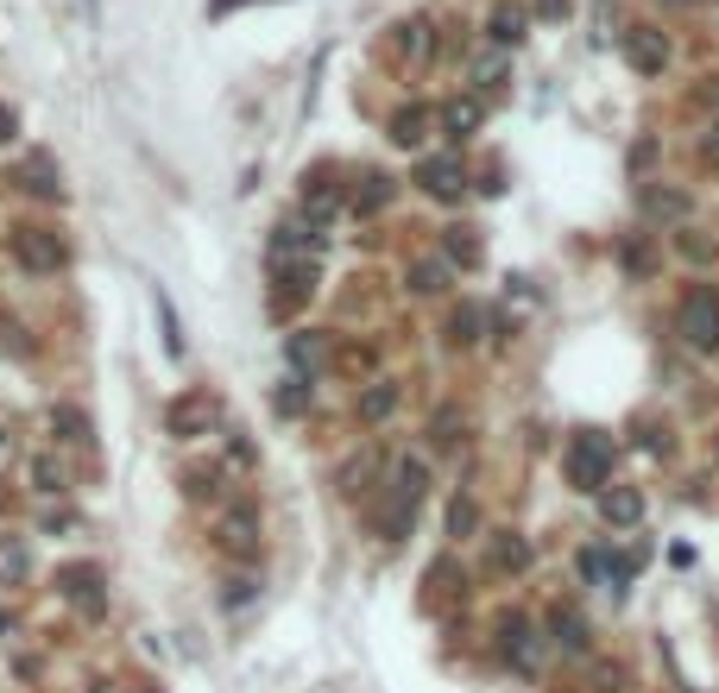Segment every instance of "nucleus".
I'll return each instance as SVG.
<instances>
[{
	"label": "nucleus",
	"instance_id": "37",
	"mask_svg": "<svg viewBox=\"0 0 719 693\" xmlns=\"http://www.w3.org/2000/svg\"><path fill=\"white\" fill-rule=\"evenodd\" d=\"M625 271H650V247H643V240H631V247H625Z\"/></svg>",
	"mask_w": 719,
	"mask_h": 693
},
{
	"label": "nucleus",
	"instance_id": "33",
	"mask_svg": "<svg viewBox=\"0 0 719 693\" xmlns=\"http://www.w3.org/2000/svg\"><path fill=\"white\" fill-rule=\"evenodd\" d=\"M473 523H480L473 499H455V504H448V536H473Z\"/></svg>",
	"mask_w": 719,
	"mask_h": 693
},
{
	"label": "nucleus",
	"instance_id": "10",
	"mask_svg": "<svg viewBox=\"0 0 719 693\" xmlns=\"http://www.w3.org/2000/svg\"><path fill=\"white\" fill-rule=\"evenodd\" d=\"M272 278H278V290H272V315H291V309L316 290V265H310V259H297V265H278Z\"/></svg>",
	"mask_w": 719,
	"mask_h": 693
},
{
	"label": "nucleus",
	"instance_id": "31",
	"mask_svg": "<svg viewBox=\"0 0 719 693\" xmlns=\"http://www.w3.org/2000/svg\"><path fill=\"white\" fill-rule=\"evenodd\" d=\"M448 259H461V265H480V233H473V228H448Z\"/></svg>",
	"mask_w": 719,
	"mask_h": 693
},
{
	"label": "nucleus",
	"instance_id": "4",
	"mask_svg": "<svg viewBox=\"0 0 719 693\" xmlns=\"http://www.w3.org/2000/svg\"><path fill=\"white\" fill-rule=\"evenodd\" d=\"M58 593L70 599L82 617L108 612V593H101V568H96V561H70V568H58Z\"/></svg>",
	"mask_w": 719,
	"mask_h": 693
},
{
	"label": "nucleus",
	"instance_id": "27",
	"mask_svg": "<svg viewBox=\"0 0 719 693\" xmlns=\"http://www.w3.org/2000/svg\"><path fill=\"white\" fill-rule=\"evenodd\" d=\"M51 435H58V442H89V416H82V410L77 404H58V410H51Z\"/></svg>",
	"mask_w": 719,
	"mask_h": 693
},
{
	"label": "nucleus",
	"instance_id": "7",
	"mask_svg": "<svg viewBox=\"0 0 719 693\" xmlns=\"http://www.w3.org/2000/svg\"><path fill=\"white\" fill-rule=\"evenodd\" d=\"M13 259H20L26 271H39V278H44V271L63 265V240L51 228H20V233H13Z\"/></svg>",
	"mask_w": 719,
	"mask_h": 693
},
{
	"label": "nucleus",
	"instance_id": "41",
	"mask_svg": "<svg viewBox=\"0 0 719 693\" xmlns=\"http://www.w3.org/2000/svg\"><path fill=\"white\" fill-rule=\"evenodd\" d=\"M707 108H713V114H719V82H713V89H707Z\"/></svg>",
	"mask_w": 719,
	"mask_h": 693
},
{
	"label": "nucleus",
	"instance_id": "28",
	"mask_svg": "<svg viewBox=\"0 0 719 693\" xmlns=\"http://www.w3.org/2000/svg\"><path fill=\"white\" fill-rule=\"evenodd\" d=\"M643 214H657V221H681V214H688V195H681V190H643Z\"/></svg>",
	"mask_w": 719,
	"mask_h": 693
},
{
	"label": "nucleus",
	"instance_id": "29",
	"mask_svg": "<svg viewBox=\"0 0 719 693\" xmlns=\"http://www.w3.org/2000/svg\"><path fill=\"white\" fill-rule=\"evenodd\" d=\"M158 322H164V353L171 360H183V322H177V309H171V297L158 290Z\"/></svg>",
	"mask_w": 719,
	"mask_h": 693
},
{
	"label": "nucleus",
	"instance_id": "17",
	"mask_svg": "<svg viewBox=\"0 0 719 693\" xmlns=\"http://www.w3.org/2000/svg\"><path fill=\"white\" fill-rule=\"evenodd\" d=\"M20 183L32 195H63V177H58V158L51 152H32V158H20Z\"/></svg>",
	"mask_w": 719,
	"mask_h": 693
},
{
	"label": "nucleus",
	"instance_id": "26",
	"mask_svg": "<svg viewBox=\"0 0 719 693\" xmlns=\"http://www.w3.org/2000/svg\"><path fill=\"white\" fill-rule=\"evenodd\" d=\"M423 485H429L423 461H405L398 473H391V499H398V504H417V499H423Z\"/></svg>",
	"mask_w": 719,
	"mask_h": 693
},
{
	"label": "nucleus",
	"instance_id": "36",
	"mask_svg": "<svg viewBox=\"0 0 719 693\" xmlns=\"http://www.w3.org/2000/svg\"><path fill=\"white\" fill-rule=\"evenodd\" d=\"M530 13H537V20H568L575 0H530Z\"/></svg>",
	"mask_w": 719,
	"mask_h": 693
},
{
	"label": "nucleus",
	"instance_id": "35",
	"mask_svg": "<svg viewBox=\"0 0 719 693\" xmlns=\"http://www.w3.org/2000/svg\"><path fill=\"white\" fill-rule=\"evenodd\" d=\"M429 442H436V448H455V442H461V435H455V410H442V416H436Z\"/></svg>",
	"mask_w": 719,
	"mask_h": 693
},
{
	"label": "nucleus",
	"instance_id": "14",
	"mask_svg": "<svg viewBox=\"0 0 719 693\" xmlns=\"http://www.w3.org/2000/svg\"><path fill=\"white\" fill-rule=\"evenodd\" d=\"M221 549H228V555H259V518L253 511H228V518H221Z\"/></svg>",
	"mask_w": 719,
	"mask_h": 693
},
{
	"label": "nucleus",
	"instance_id": "40",
	"mask_svg": "<svg viewBox=\"0 0 719 693\" xmlns=\"http://www.w3.org/2000/svg\"><path fill=\"white\" fill-rule=\"evenodd\" d=\"M700 152H707V158H719V127H707V139H700Z\"/></svg>",
	"mask_w": 719,
	"mask_h": 693
},
{
	"label": "nucleus",
	"instance_id": "42",
	"mask_svg": "<svg viewBox=\"0 0 719 693\" xmlns=\"http://www.w3.org/2000/svg\"><path fill=\"white\" fill-rule=\"evenodd\" d=\"M0 461H7V429H0Z\"/></svg>",
	"mask_w": 719,
	"mask_h": 693
},
{
	"label": "nucleus",
	"instance_id": "9",
	"mask_svg": "<svg viewBox=\"0 0 719 693\" xmlns=\"http://www.w3.org/2000/svg\"><path fill=\"white\" fill-rule=\"evenodd\" d=\"M436 127H442V108H398V114H391V145L417 152V145L436 139Z\"/></svg>",
	"mask_w": 719,
	"mask_h": 693
},
{
	"label": "nucleus",
	"instance_id": "18",
	"mask_svg": "<svg viewBox=\"0 0 719 693\" xmlns=\"http://www.w3.org/2000/svg\"><path fill=\"white\" fill-rule=\"evenodd\" d=\"M549 643L568 650V655H587V643H593V636H587V617L581 612H556L549 617Z\"/></svg>",
	"mask_w": 719,
	"mask_h": 693
},
{
	"label": "nucleus",
	"instance_id": "15",
	"mask_svg": "<svg viewBox=\"0 0 719 693\" xmlns=\"http://www.w3.org/2000/svg\"><path fill=\"white\" fill-rule=\"evenodd\" d=\"M506 82H511V51H499V44H492V51H480V58H473V89H480V101L499 96Z\"/></svg>",
	"mask_w": 719,
	"mask_h": 693
},
{
	"label": "nucleus",
	"instance_id": "24",
	"mask_svg": "<svg viewBox=\"0 0 719 693\" xmlns=\"http://www.w3.org/2000/svg\"><path fill=\"white\" fill-rule=\"evenodd\" d=\"M334 209H341L334 183H322V177H316V183H303V214H310V228H322V221H329Z\"/></svg>",
	"mask_w": 719,
	"mask_h": 693
},
{
	"label": "nucleus",
	"instance_id": "23",
	"mask_svg": "<svg viewBox=\"0 0 719 693\" xmlns=\"http://www.w3.org/2000/svg\"><path fill=\"white\" fill-rule=\"evenodd\" d=\"M386 202H391V177L386 171H367L360 183H353V209H360V214L386 209Z\"/></svg>",
	"mask_w": 719,
	"mask_h": 693
},
{
	"label": "nucleus",
	"instance_id": "43",
	"mask_svg": "<svg viewBox=\"0 0 719 693\" xmlns=\"http://www.w3.org/2000/svg\"><path fill=\"white\" fill-rule=\"evenodd\" d=\"M662 7H688V0H662Z\"/></svg>",
	"mask_w": 719,
	"mask_h": 693
},
{
	"label": "nucleus",
	"instance_id": "22",
	"mask_svg": "<svg viewBox=\"0 0 719 693\" xmlns=\"http://www.w3.org/2000/svg\"><path fill=\"white\" fill-rule=\"evenodd\" d=\"M480 328H487V309L461 303L455 315H448V346H473V341H480Z\"/></svg>",
	"mask_w": 719,
	"mask_h": 693
},
{
	"label": "nucleus",
	"instance_id": "11",
	"mask_svg": "<svg viewBox=\"0 0 719 693\" xmlns=\"http://www.w3.org/2000/svg\"><path fill=\"white\" fill-rule=\"evenodd\" d=\"M391 51H398L405 63H429V51H436V26H429V20L391 26Z\"/></svg>",
	"mask_w": 719,
	"mask_h": 693
},
{
	"label": "nucleus",
	"instance_id": "34",
	"mask_svg": "<svg viewBox=\"0 0 719 693\" xmlns=\"http://www.w3.org/2000/svg\"><path fill=\"white\" fill-rule=\"evenodd\" d=\"M278 410H284V416H303V410H310V385H303V379H291V385L278 391Z\"/></svg>",
	"mask_w": 719,
	"mask_h": 693
},
{
	"label": "nucleus",
	"instance_id": "38",
	"mask_svg": "<svg viewBox=\"0 0 719 693\" xmlns=\"http://www.w3.org/2000/svg\"><path fill=\"white\" fill-rule=\"evenodd\" d=\"M681 252H688V259H695V265H707V259H713V247H707V240H700V233H681Z\"/></svg>",
	"mask_w": 719,
	"mask_h": 693
},
{
	"label": "nucleus",
	"instance_id": "3",
	"mask_svg": "<svg viewBox=\"0 0 719 693\" xmlns=\"http://www.w3.org/2000/svg\"><path fill=\"white\" fill-rule=\"evenodd\" d=\"M499 655H506L518 674H543V631L530 617H506L499 624Z\"/></svg>",
	"mask_w": 719,
	"mask_h": 693
},
{
	"label": "nucleus",
	"instance_id": "44",
	"mask_svg": "<svg viewBox=\"0 0 719 693\" xmlns=\"http://www.w3.org/2000/svg\"><path fill=\"white\" fill-rule=\"evenodd\" d=\"M82 7H89V13H96V0H82Z\"/></svg>",
	"mask_w": 719,
	"mask_h": 693
},
{
	"label": "nucleus",
	"instance_id": "2",
	"mask_svg": "<svg viewBox=\"0 0 719 693\" xmlns=\"http://www.w3.org/2000/svg\"><path fill=\"white\" fill-rule=\"evenodd\" d=\"M676 334L695 353H719V303H713V290H688L676 309Z\"/></svg>",
	"mask_w": 719,
	"mask_h": 693
},
{
	"label": "nucleus",
	"instance_id": "6",
	"mask_svg": "<svg viewBox=\"0 0 719 693\" xmlns=\"http://www.w3.org/2000/svg\"><path fill=\"white\" fill-rule=\"evenodd\" d=\"M625 63H631L638 77H662V70H669V39H662L657 26H631V32H625Z\"/></svg>",
	"mask_w": 719,
	"mask_h": 693
},
{
	"label": "nucleus",
	"instance_id": "16",
	"mask_svg": "<svg viewBox=\"0 0 719 693\" xmlns=\"http://www.w3.org/2000/svg\"><path fill=\"white\" fill-rule=\"evenodd\" d=\"M600 518L619 523V530H631V523L643 518V492L638 485H612V492H600Z\"/></svg>",
	"mask_w": 719,
	"mask_h": 693
},
{
	"label": "nucleus",
	"instance_id": "21",
	"mask_svg": "<svg viewBox=\"0 0 719 693\" xmlns=\"http://www.w3.org/2000/svg\"><path fill=\"white\" fill-rule=\"evenodd\" d=\"M405 284L417 290V297H442L448 290V259H417V265L405 271Z\"/></svg>",
	"mask_w": 719,
	"mask_h": 693
},
{
	"label": "nucleus",
	"instance_id": "19",
	"mask_svg": "<svg viewBox=\"0 0 719 693\" xmlns=\"http://www.w3.org/2000/svg\"><path fill=\"white\" fill-rule=\"evenodd\" d=\"M284 353H291L297 372H316L322 360H329V341H322L316 328H303V334H291V341H284Z\"/></svg>",
	"mask_w": 719,
	"mask_h": 693
},
{
	"label": "nucleus",
	"instance_id": "20",
	"mask_svg": "<svg viewBox=\"0 0 719 693\" xmlns=\"http://www.w3.org/2000/svg\"><path fill=\"white\" fill-rule=\"evenodd\" d=\"M398 398H405V391L391 385V379H379V385H367V391H360V423H386L391 410H398Z\"/></svg>",
	"mask_w": 719,
	"mask_h": 693
},
{
	"label": "nucleus",
	"instance_id": "32",
	"mask_svg": "<svg viewBox=\"0 0 719 693\" xmlns=\"http://www.w3.org/2000/svg\"><path fill=\"white\" fill-rule=\"evenodd\" d=\"M32 574V555H26V542H0V580H26Z\"/></svg>",
	"mask_w": 719,
	"mask_h": 693
},
{
	"label": "nucleus",
	"instance_id": "8",
	"mask_svg": "<svg viewBox=\"0 0 719 693\" xmlns=\"http://www.w3.org/2000/svg\"><path fill=\"white\" fill-rule=\"evenodd\" d=\"M417 183H423L436 202H461V195H467L461 158H423V164H417Z\"/></svg>",
	"mask_w": 719,
	"mask_h": 693
},
{
	"label": "nucleus",
	"instance_id": "30",
	"mask_svg": "<svg viewBox=\"0 0 719 693\" xmlns=\"http://www.w3.org/2000/svg\"><path fill=\"white\" fill-rule=\"evenodd\" d=\"M63 485H70V480H63V466L51 461V454H39V461H32V492L51 499V492H63Z\"/></svg>",
	"mask_w": 719,
	"mask_h": 693
},
{
	"label": "nucleus",
	"instance_id": "13",
	"mask_svg": "<svg viewBox=\"0 0 719 693\" xmlns=\"http://www.w3.org/2000/svg\"><path fill=\"white\" fill-rule=\"evenodd\" d=\"M480 127H487V101L480 96H461V101H448L442 108V133L448 139H473Z\"/></svg>",
	"mask_w": 719,
	"mask_h": 693
},
{
	"label": "nucleus",
	"instance_id": "5",
	"mask_svg": "<svg viewBox=\"0 0 719 693\" xmlns=\"http://www.w3.org/2000/svg\"><path fill=\"white\" fill-rule=\"evenodd\" d=\"M209 423H214L209 391H183V398H171V404H164V435H177V442L209 435Z\"/></svg>",
	"mask_w": 719,
	"mask_h": 693
},
{
	"label": "nucleus",
	"instance_id": "39",
	"mask_svg": "<svg viewBox=\"0 0 719 693\" xmlns=\"http://www.w3.org/2000/svg\"><path fill=\"white\" fill-rule=\"evenodd\" d=\"M13 133H20V120H13V108H7V101H0V145H7Z\"/></svg>",
	"mask_w": 719,
	"mask_h": 693
},
{
	"label": "nucleus",
	"instance_id": "1",
	"mask_svg": "<svg viewBox=\"0 0 719 693\" xmlns=\"http://www.w3.org/2000/svg\"><path fill=\"white\" fill-rule=\"evenodd\" d=\"M562 466H568V485H581V492H606V480H612V435L581 429V435L568 442Z\"/></svg>",
	"mask_w": 719,
	"mask_h": 693
},
{
	"label": "nucleus",
	"instance_id": "12",
	"mask_svg": "<svg viewBox=\"0 0 719 693\" xmlns=\"http://www.w3.org/2000/svg\"><path fill=\"white\" fill-rule=\"evenodd\" d=\"M525 26H530V13H525V7H511V0H499V7H492V20H487V39L499 44V51H518V44H525Z\"/></svg>",
	"mask_w": 719,
	"mask_h": 693
},
{
	"label": "nucleus",
	"instance_id": "25",
	"mask_svg": "<svg viewBox=\"0 0 719 693\" xmlns=\"http://www.w3.org/2000/svg\"><path fill=\"white\" fill-rule=\"evenodd\" d=\"M492 568H499V574H525V568H530V542L525 536H499V542H492Z\"/></svg>",
	"mask_w": 719,
	"mask_h": 693
}]
</instances>
